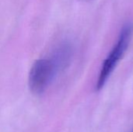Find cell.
<instances>
[{"mask_svg":"<svg viewBox=\"0 0 133 132\" xmlns=\"http://www.w3.org/2000/svg\"><path fill=\"white\" fill-rule=\"evenodd\" d=\"M72 50L65 44L59 47L50 58H41L32 65L28 84L30 91L35 95L44 93L55 76L64 70L70 62Z\"/></svg>","mask_w":133,"mask_h":132,"instance_id":"cell-1","label":"cell"},{"mask_svg":"<svg viewBox=\"0 0 133 132\" xmlns=\"http://www.w3.org/2000/svg\"><path fill=\"white\" fill-rule=\"evenodd\" d=\"M133 35V23L128 22L123 25L116 44L114 45L109 54L104 61L96 84V90L100 91L104 88L111 75L125 54L131 43Z\"/></svg>","mask_w":133,"mask_h":132,"instance_id":"cell-2","label":"cell"}]
</instances>
